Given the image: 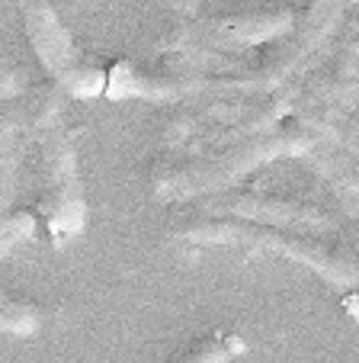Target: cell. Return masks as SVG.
<instances>
[{
  "label": "cell",
  "mask_w": 359,
  "mask_h": 363,
  "mask_svg": "<svg viewBox=\"0 0 359 363\" xmlns=\"http://www.w3.org/2000/svg\"><path fill=\"white\" fill-rule=\"evenodd\" d=\"M64 100L68 96L45 77L29 84L13 103L23 142L35 145V219H42L58 247L87 228V196L74 132L64 119Z\"/></svg>",
  "instance_id": "obj_1"
},
{
  "label": "cell",
  "mask_w": 359,
  "mask_h": 363,
  "mask_svg": "<svg viewBox=\"0 0 359 363\" xmlns=\"http://www.w3.org/2000/svg\"><path fill=\"white\" fill-rule=\"evenodd\" d=\"M314 142L318 138L312 132H305L298 123L285 119L283 125L263 132V135L224 145V148L199 155V158L154 161L148 171V186L157 199H167V203H186L190 199L193 203V199L212 196V193L234 190L247 174L260 171V167L273 164V161H283V158L302 161L312 151Z\"/></svg>",
  "instance_id": "obj_2"
},
{
  "label": "cell",
  "mask_w": 359,
  "mask_h": 363,
  "mask_svg": "<svg viewBox=\"0 0 359 363\" xmlns=\"http://www.w3.org/2000/svg\"><path fill=\"white\" fill-rule=\"evenodd\" d=\"M35 228H39V219H35L33 209H13V213L0 216V257L33 238Z\"/></svg>",
  "instance_id": "obj_12"
},
{
  "label": "cell",
  "mask_w": 359,
  "mask_h": 363,
  "mask_svg": "<svg viewBox=\"0 0 359 363\" xmlns=\"http://www.w3.org/2000/svg\"><path fill=\"white\" fill-rule=\"evenodd\" d=\"M23 29L33 55L45 68L48 81L74 100H90V96L106 94V65L93 62L87 52L74 45L71 33L64 29L62 16L48 0H26L20 4Z\"/></svg>",
  "instance_id": "obj_5"
},
{
  "label": "cell",
  "mask_w": 359,
  "mask_h": 363,
  "mask_svg": "<svg viewBox=\"0 0 359 363\" xmlns=\"http://www.w3.org/2000/svg\"><path fill=\"white\" fill-rule=\"evenodd\" d=\"M234 350H241V341L215 331V335H205L193 341L190 347H183L170 363H231Z\"/></svg>",
  "instance_id": "obj_11"
},
{
  "label": "cell",
  "mask_w": 359,
  "mask_h": 363,
  "mask_svg": "<svg viewBox=\"0 0 359 363\" xmlns=\"http://www.w3.org/2000/svg\"><path fill=\"white\" fill-rule=\"evenodd\" d=\"M173 29L161 45H196L212 52H251L283 39L295 26L289 4H170Z\"/></svg>",
  "instance_id": "obj_4"
},
{
  "label": "cell",
  "mask_w": 359,
  "mask_h": 363,
  "mask_svg": "<svg viewBox=\"0 0 359 363\" xmlns=\"http://www.w3.org/2000/svg\"><path fill=\"white\" fill-rule=\"evenodd\" d=\"M302 164L308 171H314L327 184V190L337 196V203L343 206L350 216H359V161L343 155V151L331 148L324 142H314Z\"/></svg>",
  "instance_id": "obj_7"
},
{
  "label": "cell",
  "mask_w": 359,
  "mask_h": 363,
  "mask_svg": "<svg viewBox=\"0 0 359 363\" xmlns=\"http://www.w3.org/2000/svg\"><path fill=\"white\" fill-rule=\"evenodd\" d=\"M29 71L20 65H0V100H16L29 87Z\"/></svg>",
  "instance_id": "obj_13"
},
{
  "label": "cell",
  "mask_w": 359,
  "mask_h": 363,
  "mask_svg": "<svg viewBox=\"0 0 359 363\" xmlns=\"http://www.w3.org/2000/svg\"><path fill=\"white\" fill-rule=\"evenodd\" d=\"M23 161V132L16 113L0 106V203L13 193Z\"/></svg>",
  "instance_id": "obj_9"
},
{
  "label": "cell",
  "mask_w": 359,
  "mask_h": 363,
  "mask_svg": "<svg viewBox=\"0 0 359 363\" xmlns=\"http://www.w3.org/2000/svg\"><path fill=\"white\" fill-rule=\"evenodd\" d=\"M302 90L314 96V100L327 103L340 113H350L359 119V77H337L331 71H312V74L298 77Z\"/></svg>",
  "instance_id": "obj_8"
},
{
  "label": "cell",
  "mask_w": 359,
  "mask_h": 363,
  "mask_svg": "<svg viewBox=\"0 0 359 363\" xmlns=\"http://www.w3.org/2000/svg\"><path fill=\"white\" fill-rule=\"evenodd\" d=\"M39 328H42V308L0 286V331L26 337Z\"/></svg>",
  "instance_id": "obj_10"
},
{
  "label": "cell",
  "mask_w": 359,
  "mask_h": 363,
  "mask_svg": "<svg viewBox=\"0 0 359 363\" xmlns=\"http://www.w3.org/2000/svg\"><path fill=\"white\" fill-rule=\"evenodd\" d=\"M190 209L203 216H218V219H241V222H253V225L331 235V238L340 232L337 216H331L324 206L312 203V199L285 196V193H270V190H247V186H234V190L193 199Z\"/></svg>",
  "instance_id": "obj_6"
},
{
  "label": "cell",
  "mask_w": 359,
  "mask_h": 363,
  "mask_svg": "<svg viewBox=\"0 0 359 363\" xmlns=\"http://www.w3.org/2000/svg\"><path fill=\"white\" fill-rule=\"evenodd\" d=\"M0 65H7V62H4V58H0Z\"/></svg>",
  "instance_id": "obj_14"
},
{
  "label": "cell",
  "mask_w": 359,
  "mask_h": 363,
  "mask_svg": "<svg viewBox=\"0 0 359 363\" xmlns=\"http://www.w3.org/2000/svg\"><path fill=\"white\" fill-rule=\"evenodd\" d=\"M167 235L186 245H222V247H251V251H273L285 261H295L302 267L321 274L334 286L353 289L359 286V257L346 245H340L331 235L312 232H289V228L253 225L241 219H218L183 209L170 216Z\"/></svg>",
  "instance_id": "obj_3"
}]
</instances>
